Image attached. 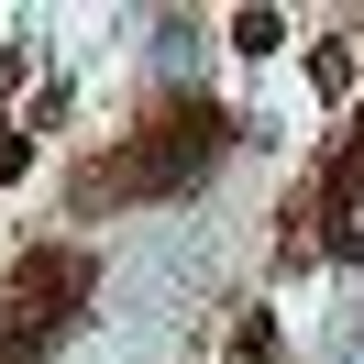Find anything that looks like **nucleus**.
<instances>
[{"mask_svg": "<svg viewBox=\"0 0 364 364\" xmlns=\"http://www.w3.org/2000/svg\"><path fill=\"white\" fill-rule=\"evenodd\" d=\"M342 364H364V331H353V342H342Z\"/></svg>", "mask_w": 364, "mask_h": 364, "instance_id": "obj_1", "label": "nucleus"}]
</instances>
